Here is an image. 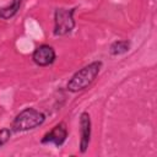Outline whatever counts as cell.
I'll list each match as a JSON object with an SVG mask.
<instances>
[{"instance_id":"6da1fadb","label":"cell","mask_w":157,"mask_h":157,"mask_svg":"<svg viewBox=\"0 0 157 157\" xmlns=\"http://www.w3.org/2000/svg\"><path fill=\"white\" fill-rule=\"evenodd\" d=\"M101 67H102V61H99V60L92 61L88 65L83 66L77 72H75L72 75V77L67 81L66 90L70 92H74V93L86 90L98 76Z\"/></svg>"},{"instance_id":"7a4b0ae2","label":"cell","mask_w":157,"mask_h":157,"mask_svg":"<svg viewBox=\"0 0 157 157\" xmlns=\"http://www.w3.org/2000/svg\"><path fill=\"white\" fill-rule=\"evenodd\" d=\"M44 120H45V115L42 112L34 108H25L12 120L11 130L16 132L28 131L40 126L44 123Z\"/></svg>"},{"instance_id":"3957f363","label":"cell","mask_w":157,"mask_h":157,"mask_svg":"<svg viewBox=\"0 0 157 157\" xmlns=\"http://www.w3.org/2000/svg\"><path fill=\"white\" fill-rule=\"evenodd\" d=\"M75 7L72 9H56L54 12V36H65L75 28Z\"/></svg>"},{"instance_id":"277c9868","label":"cell","mask_w":157,"mask_h":157,"mask_svg":"<svg viewBox=\"0 0 157 157\" xmlns=\"http://www.w3.org/2000/svg\"><path fill=\"white\" fill-rule=\"evenodd\" d=\"M55 50L53 49V47L48 44H42L37 47L32 54V60L38 66H48L55 61Z\"/></svg>"},{"instance_id":"5b68a950","label":"cell","mask_w":157,"mask_h":157,"mask_svg":"<svg viewBox=\"0 0 157 157\" xmlns=\"http://www.w3.org/2000/svg\"><path fill=\"white\" fill-rule=\"evenodd\" d=\"M67 137V128L64 123L56 124L52 130H49L42 137V144H54L56 147H60Z\"/></svg>"},{"instance_id":"8992f818","label":"cell","mask_w":157,"mask_h":157,"mask_svg":"<svg viewBox=\"0 0 157 157\" xmlns=\"http://www.w3.org/2000/svg\"><path fill=\"white\" fill-rule=\"evenodd\" d=\"M91 140V117L87 112L80 115V151L85 153L88 148Z\"/></svg>"},{"instance_id":"52a82bcc","label":"cell","mask_w":157,"mask_h":157,"mask_svg":"<svg viewBox=\"0 0 157 157\" xmlns=\"http://www.w3.org/2000/svg\"><path fill=\"white\" fill-rule=\"evenodd\" d=\"M21 5H22V0H12L10 5L5 7H0V18L1 20L12 18L21 9Z\"/></svg>"},{"instance_id":"ba28073f","label":"cell","mask_w":157,"mask_h":157,"mask_svg":"<svg viewBox=\"0 0 157 157\" xmlns=\"http://www.w3.org/2000/svg\"><path fill=\"white\" fill-rule=\"evenodd\" d=\"M129 49H130V42L128 39H121V40H115L110 44L109 53L110 55H121L129 52Z\"/></svg>"},{"instance_id":"9c48e42d","label":"cell","mask_w":157,"mask_h":157,"mask_svg":"<svg viewBox=\"0 0 157 157\" xmlns=\"http://www.w3.org/2000/svg\"><path fill=\"white\" fill-rule=\"evenodd\" d=\"M11 132H12V130L9 129V128H4V129L0 130V147L4 146V145L10 140Z\"/></svg>"}]
</instances>
